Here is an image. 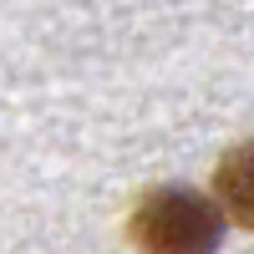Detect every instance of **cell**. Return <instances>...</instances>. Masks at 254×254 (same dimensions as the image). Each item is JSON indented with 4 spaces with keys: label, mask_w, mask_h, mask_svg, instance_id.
<instances>
[{
    "label": "cell",
    "mask_w": 254,
    "mask_h": 254,
    "mask_svg": "<svg viewBox=\"0 0 254 254\" xmlns=\"http://www.w3.org/2000/svg\"><path fill=\"white\" fill-rule=\"evenodd\" d=\"M219 198L244 229H254V142L234 147L219 168Z\"/></svg>",
    "instance_id": "7a4b0ae2"
},
{
    "label": "cell",
    "mask_w": 254,
    "mask_h": 254,
    "mask_svg": "<svg viewBox=\"0 0 254 254\" xmlns=\"http://www.w3.org/2000/svg\"><path fill=\"white\" fill-rule=\"evenodd\" d=\"M132 239L142 254H214L224 239V214L193 188H158L137 208Z\"/></svg>",
    "instance_id": "6da1fadb"
}]
</instances>
